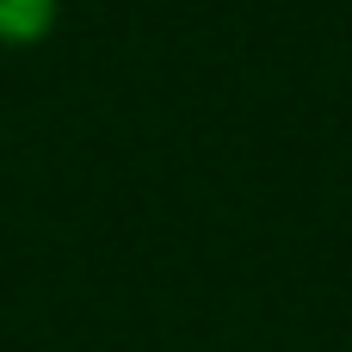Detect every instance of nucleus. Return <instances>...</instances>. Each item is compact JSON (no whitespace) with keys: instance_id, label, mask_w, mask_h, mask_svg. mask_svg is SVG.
<instances>
[{"instance_id":"1","label":"nucleus","mask_w":352,"mask_h":352,"mask_svg":"<svg viewBox=\"0 0 352 352\" xmlns=\"http://www.w3.org/2000/svg\"><path fill=\"white\" fill-rule=\"evenodd\" d=\"M62 25V0H0V50H37Z\"/></svg>"}]
</instances>
